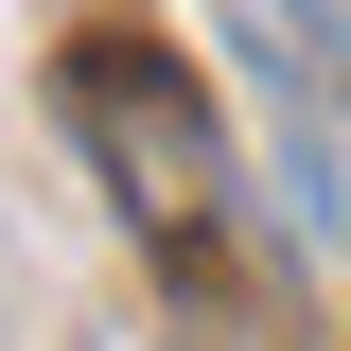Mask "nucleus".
<instances>
[{
	"label": "nucleus",
	"instance_id": "f257e3e1",
	"mask_svg": "<svg viewBox=\"0 0 351 351\" xmlns=\"http://www.w3.org/2000/svg\"><path fill=\"white\" fill-rule=\"evenodd\" d=\"M71 123L106 141V176H123V211L141 228H211L228 193H211V106L158 71V36H71Z\"/></svg>",
	"mask_w": 351,
	"mask_h": 351
}]
</instances>
